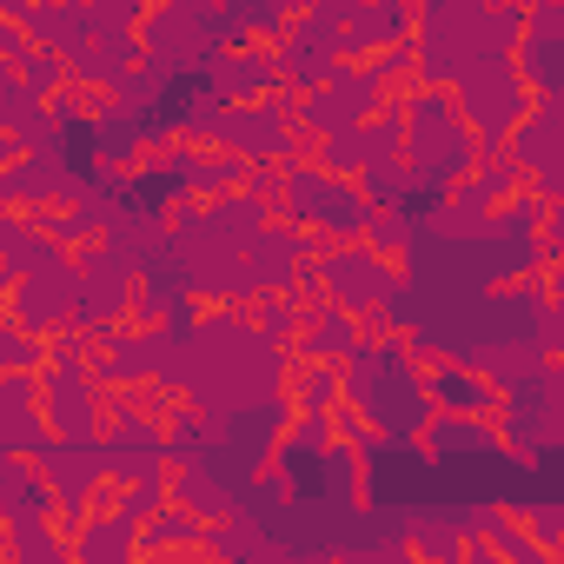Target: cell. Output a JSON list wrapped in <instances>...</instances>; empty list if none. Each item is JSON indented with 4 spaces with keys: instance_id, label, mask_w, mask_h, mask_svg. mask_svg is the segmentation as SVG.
I'll list each match as a JSON object with an SVG mask.
<instances>
[{
    "instance_id": "cell-1",
    "label": "cell",
    "mask_w": 564,
    "mask_h": 564,
    "mask_svg": "<svg viewBox=\"0 0 564 564\" xmlns=\"http://www.w3.org/2000/svg\"><path fill=\"white\" fill-rule=\"evenodd\" d=\"M518 28H524V8L511 0H432V8H412V87H432V94H452L465 74L491 67V61H511L518 47Z\"/></svg>"
},
{
    "instance_id": "cell-2",
    "label": "cell",
    "mask_w": 564,
    "mask_h": 564,
    "mask_svg": "<svg viewBox=\"0 0 564 564\" xmlns=\"http://www.w3.org/2000/svg\"><path fill=\"white\" fill-rule=\"evenodd\" d=\"M339 386H346V412L359 419V432L379 425L386 445H419L425 425H432V405H425V379H419V359L405 339H359L339 366Z\"/></svg>"
},
{
    "instance_id": "cell-3",
    "label": "cell",
    "mask_w": 564,
    "mask_h": 564,
    "mask_svg": "<svg viewBox=\"0 0 564 564\" xmlns=\"http://www.w3.org/2000/svg\"><path fill=\"white\" fill-rule=\"evenodd\" d=\"M399 133H405V140H399V160H405V173H412L432 199H445V193L478 166V140L465 133L452 94L405 87V94H399Z\"/></svg>"
},
{
    "instance_id": "cell-4",
    "label": "cell",
    "mask_w": 564,
    "mask_h": 564,
    "mask_svg": "<svg viewBox=\"0 0 564 564\" xmlns=\"http://www.w3.org/2000/svg\"><path fill=\"white\" fill-rule=\"evenodd\" d=\"M272 219H286L293 232L326 239V246H352V239H366L372 206L352 180H333L313 160H286L272 180Z\"/></svg>"
},
{
    "instance_id": "cell-5",
    "label": "cell",
    "mask_w": 564,
    "mask_h": 564,
    "mask_svg": "<svg viewBox=\"0 0 564 564\" xmlns=\"http://www.w3.org/2000/svg\"><path fill=\"white\" fill-rule=\"evenodd\" d=\"M133 41H140V67L160 74V80L206 74L213 54L226 47V41H219V8H213V0H166V8H147Z\"/></svg>"
},
{
    "instance_id": "cell-6",
    "label": "cell",
    "mask_w": 564,
    "mask_h": 564,
    "mask_svg": "<svg viewBox=\"0 0 564 564\" xmlns=\"http://www.w3.org/2000/svg\"><path fill=\"white\" fill-rule=\"evenodd\" d=\"M306 286H313L326 306L352 313V319H379V313L399 300L405 279H399V265H392V259H379L366 239H352V246H326V252H313Z\"/></svg>"
},
{
    "instance_id": "cell-7",
    "label": "cell",
    "mask_w": 564,
    "mask_h": 564,
    "mask_svg": "<svg viewBox=\"0 0 564 564\" xmlns=\"http://www.w3.org/2000/svg\"><path fill=\"white\" fill-rule=\"evenodd\" d=\"M133 293H140V272L107 252L100 239L74 252V333L80 339H113L133 319Z\"/></svg>"
},
{
    "instance_id": "cell-8",
    "label": "cell",
    "mask_w": 564,
    "mask_h": 564,
    "mask_svg": "<svg viewBox=\"0 0 564 564\" xmlns=\"http://www.w3.org/2000/svg\"><path fill=\"white\" fill-rule=\"evenodd\" d=\"M213 147L232 153V160H246V166H259V173H279L286 160H300L313 140H306L300 120H293V94H272V100H259V107H226Z\"/></svg>"
},
{
    "instance_id": "cell-9",
    "label": "cell",
    "mask_w": 564,
    "mask_h": 564,
    "mask_svg": "<svg viewBox=\"0 0 564 564\" xmlns=\"http://www.w3.org/2000/svg\"><path fill=\"white\" fill-rule=\"evenodd\" d=\"M452 107H458L465 133L478 140V160H505V133L531 113V94L511 74V61H491V67H478L452 87Z\"/></svg>"
},
{
    "instance_id": "cell-10",
    "label": "cell",
    "mask_w": 564,
    "mask_h": 564,
    "mask_svg": "<svg viewBox=\"0 0 564 564\" xmlns=\"http://www.w3.org/2000/svg\"><path fill=\"white\" fill-rule=\"evenodd\" d=\"M41 425L61 445H87L107 425V392L94 379V359H47L41 366Z\"/></svg>"
},
{
    "instance_id": "cell-11",
    "label": "cell",
    "mask_w": 564,
    "mask_h": 564,
    "mask_svg": "<svg viewBox=\"0 0 564 564\" xmlns=\"http://www.w3.org/2000/svg\"><path fill=\"white\" fill-rule=\"evenodd\" d=\"M505 160L524 180V193L557 206V193H564V94L531 100V113L505 133Z\"/></svg>"
},
{
    "instance_id": "cell-12",
    "label": "cell",
    "mask_w": 564,
    "mask_h": 564,
    "mask_svg": "<svg viewBox=\"0 0 564 564\" xmlns=\"http://www.w3.org/2000/svg\"><path fill=\"white\" fill-rule=\"evenodd\" d=\"M272 67H279V94H293V100L319 94V87L346 67L339 28H333V21H319L313 8H300V14L286 21V34L272 41Z\"/></svg>"
},
{
    "instance_id": "cell-13",
    "label": "cell",
    "mask_w": 564,
    "mask_h": 564,
    "mask_svg": "<svg viewBox=\"0 0 564 564\" xmlns=\"http://www.w3.org/2000/svg\"><path fill=\"white\" fill-rule=\"evenodd\" d=\"M313 14L339 28L346 61H379V54L412 41V8L405 0H319Z\"/></svg>"
},
{
    "instance_id": "cell-14",
    "label": "cell",
    "mask_w": 564,
    "mask_h": 564,
    "mask_svg": "<svg viewBox=\"0 0 564 564\" xmlns=\"http://www.w3.org/2000/svg\"><path fill=\"white\" fill-rule=\"evenodd\" d=\"M511 74L524 80L531 100L564 94V0H531L518 47H511Z\"/></svg>"
},
{
    "instance_id": "cell-15",
    "label": "cell",
    "mask_w": 564,
    "mask_h": 564,
    "mask_svg": "<svg viewBox=\"0 0 564 564\" xmlns=\"http://www.w3.org/2000/svg\"><path fill=\"white\" fill-rule=\"evenodd\" d=\"M8 319L34 346L74 333V265H54V272H34L21 286H8Z\"/></svg>"
},
{
    "instance_id": "cell-16",
    "label": "cell",
    "mask_w": 564,
    "mask_h": 564,
    "mask_svg": "<svg viewBox=\"0 0 564 564\" xmlns=\"http://www.w3.org/2000/svg\"><path fill=\"white\" fill-rule=\"evenodd\" d=\"M366 339V326L352 319V313H339V306H326V300H300V333H293V346H286V359L293 366H346V352Z\"/></svg>"
},
{
    "instance_id": "cell-17",
    "label": "cell",
    "mask_w": 564,
    "mask_h": 564,
    "mask_svg": "<svg viewBox=\"0 0 564 564\" xmlns=\"http://www.w3.org/2000/svg\"><path fill=\"white\" fill-rule=\"evenodd\" d=\"M206 94L226 100V107H259L279 94V67H272V47H219L213 67H206Z\"/></svg>"
},
{
    "instance_id": "cell-18",
    "label": "cell",
    "mask_w": 564,
    "mask_h": 564,
    "mask_svg": "<svg viewBox=\"0 0 564 564\" xmlns=\"http://www.w3.org/2000/svg\"><path fill=\"white\" fill-rule=\"evenodd\" d=\"M425 405H432V419H478V425H491L498 392H491V379L478 366H425Z\"/></svg>"
},
{
    "instance_id": "cell-19",
    "label": "cell",
    "mask_w": 564,
    "mask_h": 564,
    "mask_svg": "<svg viewBox=\"0 0 564 564\" xmlns=\"http://www.w3.org/2000/svg\"><path fill=\"white\" fill-rule=\"evenodd\" d=\"M41 524H61L54 491L28 458H8L0 465V531L14 538V531H41Z\"/></svg>"
},
{
    "instance_id": "cell-20",
    "label": "cell",
    "mask_w": 564,
    "mask_h": 564,
    "mask_svg": "<svg viewBox=\"0 0 564 564\" xmlns=\"http://www.w3.org/2000/svg\"><path fill=\"white\" fill-rule=\"evenodd\" d=\"M127 74H140V41L133 34H107V41H87L80 54H67V87L107 100Z\"/></svg>"
},
{
    "instance_id": "cell-21",
    "label": "cell",
    "mask_w": 564,
    "mask_h": 564,
    "mask_svg": "<svg viewBox=\"0 0 564 564\" xmlns=\"http://www.w3.org/2000/svg\"><path fill=\"white\" fill-rule=\"evenodd\" d=\"M67 564H140V531L113 511H87L67 531Z\"/></svg>"
},
{
    "instance_id": "cell-22",
    "label": "cell",
    "mask_w": 564,
    "mask_h": 564,
    "mask_svg": "<svg viewBox=\"0 0 564 564\" xmlns=\"http://www.w3.org/2000/svg\"><path fill=\"white\" fill-rule=\"evenodd\" d=\"M425 458H432L438 471L485 465V458H498V432L478 425V419H432V425H425Z\"/></svg>"
},
{
    "instance_id": "cell-23",
    "label": "cell",
    "mask_w": 564,
    "mask_h": 564,
    "mask_svg": "<svg viewBox=\"0 0 564 564\" xmlns=\"http://www.w3.org/2000/svg\"><path fill=\"white\" fill-rule=\"evenodd\" d=\"M293 8H279V0H226L219 8V41L226 47H272L286 34Z\"/></svg>"
},
{
    "instance_id": "cell-24",
    "label": "cell",
    "mask_w": 564,
    "mask_h": 564,
    "mask_svg": "<svg viewBox=\"0 0 564 564\" xmlns=\"http://www.w3.org/2000/svg\"><path fill=\"white\" fill-rule=\"evenodd\" d=\"M339 405H346L339 366H293V379H286V412H293V419H326V425H333Z\"/></svg>"
},
{
    "instance_id": "cell-25",
    "label": "cell",
    "mask_w": 564,
    "mask_h": 564,
    "mask_svg": "<svg viewBox=\"0 0 564 564\" xmlns=\"http://www.w3.org/2000/svg\"><path fill=\"white\" fill-rule=\"evenodd\" d=\"M199 518L193 511H180V505H166L153 524H140V557H199Z\"/></svg>"
},
{
    "instance_id": "cell-26",
    "label": "cell",
    "mask_w": 564,
    "mask_h": 564,
    "mask_svg": "<svg viewBox=\"0 0 564 564\" xmlns=\"http://www.w3.org/2000/svg\"><path fill=\"white\" fill-rule=\"evenodd\" d=\"M173 505V471H160V478H140V485H113V518L120 524H153L160 511Z\"/></svg>"
},
{
    "instance_id": "cell-27",
    "label": "cell",
    "mask_w": 564,
    "mask_h": 564,
    "mask_svg": "<svg viewBox=\"0 0 564 564\" xmlns=\"http://www.w3.org/2000/svg\"><path fill=\"white\" fill-rule=\"evenodd\" d=\"M14 74H21V87H28V100H61L67 94V61L61 54H47V47H21V61H14Z\"/></svg>"
},
{
    "instance_id": "cell-28",
    "label": "cell",
    "mask_w": 564,
    "mask_h": 564,
    "mask_svg": "<svg viewBox=\"0 0 564 564\" xmlns=\"http://www.w3.org/2000/svg\"><path fill=\"white\" fill-rule=\"evenodd\" d=\"M246 326H252L265 346H279V352H286V346H293V333H300V300H286V293L252 300V306H246Z\"/></svg>"
},
{
    "instance_id": "cell-29",
    "label": "cell",
    "mask_w": 564,
    "mask_h": 564,
    "mask_svg": "<svg viewBox=\"0 0 564 564\" xmlns=\"http://www.w3.org/2000/svg\"><path fill=\"white\" fill-rule=\"evenodd\" d=\"M8 564H67V531H61V524L14 531V538H8Z\"/></svg>"
},
{
    "instance_id": "cell-30",
    "label": "cell",
    "mask_w": 564,
    "mask_h": 564,
    "mask_svg": "<svg viewBox=\"0 0 564 564\" xmlns=\"http://www.w3.org/2000/svg\"><path fill=\"white\" fill-rule=\"evenodd\" d=\"M21 47H28V41H21V28L0 21V61H21Z\"/></svg>"
},
{
    "instance_id": "cell-31",
    "label": "cell",
    "mask_w": 564,
    "mask_h": 564,
    "mask_svg": "<svg viewBox=\"0 0 564 564\" xmlns=\"http://www.w3.org/2000/svg\"><path fill=\"white\" fill-rule=\"evenodd\" d=\"M465 564H505V557H498V551H491V544L478 538V544H465Z\"/></svg>"
},
{
    "instance_id": "cell-32",
    "label": "cell",
    "mask_w": 564,
    "mask_h": 564,
    "mask_svg": "<svg viewBox=\"0 0 564 564\" xmlns=\"http://www.w3.org/2000/svg\"><path fill=\"white\" fill-rule=\"evenodd\" d=\"M14 226H21V213H8V206H0V252H8V239H14Z\"/></svg>"
},
{
    "instance_id": "cell-33",
    "label": "cell",
    "mask_w": 564,
    "mask_h": 564,
    "mask_svg": "<svg viewBox=\"0 0 564 564\" xmlns=\"http://www.w3.org/2000/svg\"><path fill=\"white\" fill-rule=\"evenodd\" d=\"M14 160H21V140H8V133H0V173H8Z\"/></svg>"
},
{
    "instance_id": "cell-34",
    "label": "cell",
    "mask_w": 564,
    "mask_h": 564,
    "mask_svg": "<svg viewBox=\"0 0 564 564\" xmlns=\"http://www.w3.org/2000/svg\"><path fill=\"white\" fill-rule=\"evenodd\" d=\"M0 564H8V531H0Z\"/></svg>"
}]
</instances>
